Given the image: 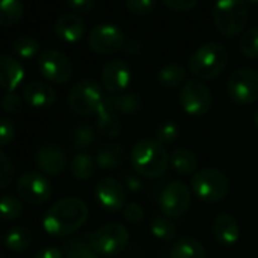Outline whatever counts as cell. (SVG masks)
Segmentation results:
<instances>
[{
  "mask_svg": "<svg viewBox=\"0 0 258 258\" xmlns=\"http://www.w3.org/2000/svg\"><path fill=\"white\" fill-rule=\"evenodd\" d=\"M88 213V205L81 198H64L44 213L43 228L52 237H64L81 229Z\"/></svg>",
  "mask_w": 258,
  "mask_h": 258,
  "instance_id": "6da1fadb",
  "label": "cell"
},
{
  "mask_svg": "<svg viewBox=\"0 0 258 258\" xmlns=\"http://www.w3.org/2000/svg\"><path fill=\"white\" fill-rule=\"evenodd\" d=\"M134 172L148 179H157L164 175L170 166V154L166 146L155 139L139 140L129 154Z\"/></svg>",
  "mask_w": 258,
  "mask_h": 258,
  "instance_id": "7a4b0ae2",
  "label": "cell"
},
{
  "mask_svg": "<svg viewBox=\"0 0 258 258\" xmlns=\"http://www.w3.org/2000/svg\"><path fill=\"white\" fill-rule=\"evenodd\" d=\"M228 64V50L220 43L211 41L198 47L188 58V69L199 81L216 79Z\"/></svg>",
  "mask_w": 258,
  "mask_h": 258,
  "instance_id": "3957f363",
  "label": "cell"
},
{
  "mask_svg": "<svg viewBox=\"0 0 258 258\" xmlns=\"http://www.w3.org/2000/svg\"><path fill=\"white\" fill-rule=\"evenodd\" d=\"M213 23L217 32L226 38L240 35L247 23L244 0H216L213 5Z\"/></svg>",
  "mask_w": 258,
  "mask_h": 258,
  "instance_id": "277c9868",
  "label": "cell"
},
{
  "mask_svg": "<svg viewBox=\"0 0 258 258\" xmlns=\"http://www.w3.org/2000/svg\"><path fill=\"white\" fill-rule=\"evenodd\" d=\"M191 190L201 201L207 204H216L228 196L231 190V182L222 170L208 167L198 170L193 175Z\"/></svg>",
  "mask_w": 258,
  "mask_h": 258,
  "instance_id": "5b68a950",
  "label": "cell"
},
{
  "mask_svg": "<svg viewBox=\"0 0 258 258\" xmlns=\"http://www.w3.org/2000/svg\"><path fill=\"white\" fill-rule=\"evenodd\" d=\"M102 85L94 79H81L78 81L67 94V105L72 112L76 115H93L97 112L103 102Z\"/></svg>",
  "mask_w": 258,
  "mask_h": 258,
  "instance_id": "8992f818",
  "label": "cell"
},
{
  "mask_svg": "<svg viewBox=\"0 0 258 258\" xmlns=\"http://www.w3.org/2000/svg\"><path fill=\"white\" fill-rule=\"evenodd\" d=\"M129 243V232L121 223H106L90 234L91 249L106 258L120 255Z\"/></svg>",
  "mask_w": 258,
  "mask_h": 258,
  "instance_id": "52a82bcc",
  "label": "cell"
},
{
  "mask_svg": "<svg viewBox=\"0 0 258 258\" xmlns=\"http://www.w3.org/2000/svg\"><path fill=\"white\" fill-rule=\"evenodd\" d=\"M226 94L237 105H250L258 100V72L250 67L234 70L226 81Z\"/></svg>",
  "mask_w": 258,
  "mask_h": 258,
  "instance_id": "ba28073f",
  "label": "cell"
},
{
  "mask_svg": "<svg viewBox=\"0 0 258 258\" xmlns=\"http://www.w3.org/2000/svg\"><path fill=\"white\" fill-rule=\"evenodd\" d=\"M179 103L188 115L202 117L210 112L213 96L210 88L202 81L188 79L179 90Z\"/></svg>",
  "mask_w": 258,
  "mask_h": 258,
  "instance_id": "9c48e42d",
  "label": "cell"
},
{
  "mask_svg": "<svg viewBox=\"0 0 258 258\" xmlns=\"http://www.w3.org/2000/svg\"><path fill=\"white\" fill-rule=\"evenodd\" d=\"M88 47L97 55H114L124 49L123 31L111 23H100L88 32Z\"/></svg>",
  "mask_w": 258,
  "mask_h": 258,
  "instance_id": "30bf717a",
  "label": "cell"
},
{
  "mask_svg": "<svg viewBox=\"0 0 258 258\" xmlns=\"http://www.w3.org/2000/svg\"><path fill=\"white\" fill-rule=\"evenodd\" d=\"M38 69L46 81L52 84H66L73 76L72 59L55 49H46L38 56Z\"/></svg>",
  "mask_w": 258,
  "mask_h": 258,
  "instance_id": "8fae6325",
  "label": "cell"
},
{
  "mask_svg": "<svg viewBox=\"0 0 258 258\" xmlns=\"http://www.w3.org/2000/svg\"><path fill=\"white\" fill-rule=\"evenodd\" d=\"M17 195L22 201L31 205H43L46 204L52 193L53 187L47 176L40 172H26L17 179Z\"/></svg>",
  "mask_w": 258,
  "mask_h": 258,
  "instance_id": "7c38bea8",
  "label": "cell"
},
{
  "mask_svg": "<svg viewBox=\"0 0 258 258\" xmlns=\"http://www.w3.org/2000/svg\"><path fill=\"white\" fill-rule=\"evenodd\" d=\"M191 207V191L181 181L169 182L160 195V208L169 219L182 217Z\"/></svg>",
  "mask_w": 258,
  "mask_h": 258,
  "instance_id": "4fadbf2b",
  "label": "cell"
},
{
  "mask_svg": "<svg viewBox=\"0 0 258 258\" xmlns=\"http://www.w3.org/2000/svg\"><path fill=\"white\" fill-rule=\"evenodd\" d=\"M94 196L108 213H117L126 205V188L115 178H102L94 187Z\"/></svg>",
  "mask_w": 258,
  "mask_h": 258,
  "instance_id": "5bb4252c",
  "label": "cell"
},
{
  "mask_svg": "<svg viewBox=\"0 0 258 258\" xmlns=\"http://www.w3.org/2000/svg\"><path fill=\"white\" fill-rule=\"evenodd\" d=\"M133 81V72L129 64L123 59H111L100 72V85L109 94H120Z\"/></svg>",
  "mask_w": 258,
  "mask_h": 258,
  "instance_id": "9a60e30c",
  "label": "cell"
},
{
  "mask_svg": "<svg viewBox=\"0 0 258 258\" xmlns=\"http://www.w3.org/2000/svg\"><path fill=\"white\" fill-rule=\"evenodd\" d=\"M37 167L49 176H58L66 172L69 166L67 152L56 143H46L38 148L35 154Z\"/></svg>",
  "mask_w": 258,
  "mask_h": 258,
  "instance_id": "2e32d148",
  "label": "cell"
},
{
  "mask_svg": "<svg viewBox=\"0 0 258 258\" xmlns=\"http://www.w3.org/2000/svg\"><path fill=\"white\" fill-rule=\"evenodd\" d=\"M213 237L214 240L223 246V247H231L234 246L238 238H240V226L235 217L229 213H220L216 216L213 220Z\"/></svg>",
  "mask_w": 258,
  "mask_h": 258,
  "instance_id": "e0dca14e",
  "label": "cell"
},
{
  "mask_svg": "<svg viewBox=\"0 0 258 258\" xmlns=\"http://www.w3.org/2000/svg\"><path fill=\"white\" fill-rule=\"evenodd\" d=\"M53 31L56 37L66 43H78L84 38L87 32V26L84 20L73 13H67L59 16L53 23Z\"/></svg>",
  "mask_w": 258,
  "mask_h": 258,
  "instance_id": "ac0fdd59",
  "label": "cell"
},
{
  "mask_svg": "<svg viewBox=\"0 0 258 258\" xmlns=\"http://www.w3.org/2000/svg\"><path fill=\"white\" fill-rule=\"evenodd\" d=\"M22 97L34 108H49L56 102V90L43 81H31L25 85Z\"/></svg>",
  "mask_w": 258,
  "mask_h": 258,
  "instance_id": "d6986e66",
  "label": "cell"
},
{
  "mask_svg": "<svg viewBox=\"0 0 258 258\" xmlns=\"http://www.w3.org/2000/svg\"><path fill=\"white\" fill-rule=\"evenodd\" d=\"M25 79V69L22 62L11 55L0 53V88L16 91Z\"/></svg>",
  "mask_w": 258,
  "mask_h": 258,
  "instance_id": "ffe728a7",
  "label": "cell"
},
{
  "mask_svg": "<svg viewBox=\"0 0 258 258\" xmlns=\"http://www.w3.org/2000/svg\"><path fill=\"white\" fill-rule=\"evenodd\" d=\"M97 115V123H96V127H97V133L106 139H115L121 134L123 131V124H121V120H120V115L115 114L109 106L108 103L102 102L100 108L97 109L96 112Z\"/></svg>",
  "mask_w": 258,
  "mask_h": 258,
  "instance_id": "44dd1931",
  "label": "cell"
},
{
  "mask_svg": "<svg viewBox=\"0 0 258 258\" xmlns=\"http://www.w3.org/2000/svg\"><path fill=\"white\" fill-rule=\"evenodd\" d=\"M108 106L118 115H134L143 108V99L139 93H120L105 97Z\"/></svg>",
  "mask_w": 258,
  "mask_h": 258,
  "instance_id": "7402d4cb",
  "label": "cell"
},
{
  "mask_svg": "<svg viewBox=\"0 0 258 258\" xmlns=\"http://www.w3.org/2000/svg\"><path fill=\"white\" fill-rule=\"evenodd\" d=\"M170 166L178 175L190 176L198 172V157L191 149L179 146L170 154Z\"/></svg>",
  "mask_w": 258,
  "mask_h": 258,
  "instance_id": "603a6c76",
  "label": "cell"
},
{
  "mask_svg": "<svg viewBox=\"0 0 258 258\" xmlns=\"http://www.w3.org/2000/svg\"><path fill=\"white\" fill-rule=\"evenodd\" d=\"M96 163L99 169L111 170L117 169L124 161V148L118 143H108L103 145L96 154Z\"/></svg>",
  "mask_w": 258,
  "mask_h": 258,
  "instance_id": "cb8c5ba5",
  "label": "cell"
},
{
  "mask_svg": "<svg viewBox=\"0 0 258 258\" xmlns=\"http://www.w3.org/2000/svg\"><path fill=\"white\" fill-rule=\"evenodd\" d=\"M185 76H187V70H185V67L182 64L170 62V64L163 66L158 70L157 82H158L160 87H163L166 90H173V88H178V87L184 85Z\"/></svg>",
  "mask_w": 258,
  "mask_h": 258,
  "instance_id": "d4e9b609",
  "label": "cell"
},
{
  "mask_svg": "<svg viewBox=\"0 0 258 258\" xmlns=\"http://www.w3.org/2000/svg\"><path fill=\"white\" fill-rule=\"evenodd\" d=\"M170 258H207V250L199 240L193 237H182L173 243Z\"/></svg>",
  "mask_w": 258,
  "mask_h": 258,
  "instance_id": "484cf974",
  "label": "cell"
},
{
  "mask_svg": "<svg viewBox=\"0 0 258 258\" xmlns=\"http://www.w3.org/2000/svg\"><path fill=\"white\" fill-rule=\"evenodd\" d=\"M32 240H34L32 231L26 226H22V225L11 226L10 229H7L5 237H4L7 247L13 252L26 250L32 244Z\"/></svg>",
  "mask_w": 258,
  "mask_h": 258,
  "instance_id": "4316f807",
  "label": "cell"
},
{
  "mask_svg": "<svg viewBox=\"0 0 258 258\" xmlns=\"http://www.w3.org/2000/svg\"><path fill=\"white\" fill-rule=\"evenodd\" d=\"M70 173L78 181H88L94 176L97 163L90 154H78L70 161Z\"/></svg>",
  "mask_w": 258,
  "mask_h": 258,
  "instance_id": "83f0119b",
  "label": "cell"
},
{
  "mask_svg": "<svg viewBox=\"0 0 258 258\" xmlns=\"http://www.w3.org/2000/svg\"><path fill=\"white\" fill-rule=\"evenodd\" d=\"M25 14L22 0H0V26L17 25Z\"/></svg>",
  "mask_w": 258,
  "mask_h": 258,
  "instance_id": "f1b7e54d",
  "label": "cell"
},
{
  "mask_svg": "<svg viewBox=\"0 0 258 258\" xmlns=\"http://www.w3.org/2000/svg\"><path fill=\"white\" fill-rule=\"evenodd\" d=\"M91 250L93 249L90 244V234L75 235V237L69 238L62 247L66 258H84Z\"/></svg>",
  "mask_w": 258,
  "mask_h": 258,
  "instance_id": "f546056e",
  "label": "cell"
},
{
  "mask_svg": "<svg viewBox=\"0 0 258 258\" xmlns=\"http://www.w3.org/2000/svg\"><path fill=\"white\" fill-rule=\"evenodd\" d=\"M96 142V131L90 124H79L72 136V145L79 154H85Z\"/></svg>",
  "mask_w": 258,
  "mask_h": 258,
  "instance_id": "4dcf8cb0",
  "label": "cell"
},
{
  "mask_svg": "<svg viewBox=\"0 0 258 258\" xmlns=\"http://www.w3.org/2000/svg\"><path fill=\"white\" fill-rule=\"evenodd\" d=\"M151 232L158 240L172 241L178 235V228H176V225H175V222L172 219L163 216V217H155L151 222Z\"/></svg>",
  "mask_w": 258,
  "mask_h": 258,
  "instance_id": "1f68e13d",
  "label": "cell"
},
{
  "mask_svg": "<svg viewBox=\"0 0 258 258\" xmlns=\"http://www.w3.org/2000/svg\"><path fill=\"white\" fill-rule=\"evenodd\" d=\"M13 52L16 56H19L22 59H31L40 53V43L37 38H34L31 35H22L14 40Z\"/></svg>",
  "mask_w": 258,
  "mask_h": 258,
  "instance_id": "d6a6232c",
  "label": "cell"
},
{
  "mask_svg": "<svg viewBox=\"0 0 258 258\" xmlns=\"http://www.w3.org/2000/svg\"><path fill=\"white\" fill-rule=\"evenodd\" d=\"M23 213L22 199L13 195H5L0 198V219L2 220H16Z\"/></svg>",
  "mask_w": 258,
  "mask_h": 258,
  "instance_id": "836d02e7",
  "label": "cell"
},
{
  "mask_svg": "<svg viewBox=\"0 0 258 258\" xmlns=\"http://www.w3.org/2000/svg\"><path fill=\"white\" fill-rule=\"evenodd\" d=\"M238 49H240V53L247 59L258 58V28L247 29L241 34Z\"/></svg>",
  "mask_w": 258,
  "mask_h": 258,
  "instance_id": "e575fe53",
  "label": "cell"
},
{
  "mask_svg": "<svg viewBox=\"0 0 258 258\" xmlns=\"http://www.w3.org/2000/svg\"><path fill=\"white\" fill-rule=\"evenodd\" d=\"M179 131H181L179 124L175 120H166V121L158 124L157 131H155V140L164 146L172 145L178 139Z\"/></svg>",
  "mask_w": 258,
  "mask_h": 258,
  "instance_id": "d590c367",
  "label": "cell"
},
{
  "mask_svg": "<svg viewBox=\"0 0 258 258\" xmlns=\"http://www.w3.org/2000/svg\"><path fill=\"white\" fill-rule=\"evenodd\" d=\"M14 179V166L10 157L0 149V190H5Z\"/></svg>",
  "mask_w": 258,
  "mask_h": 258,
  "instance_id": "8d00e7d4",
  "label": "cell"
},
{
  "mask_svg": "<svg viewBox=\"0 0 258 258\" xmlns=\"http://www.w3.org/2000/svg\"><path fill=\"white\" fill-rule=\"evenodd\" d=\"M157 7V0H126V8L133 16H148Z\"/></svg>",
  "mask_w": 258,
  "mask_h": 258,
  "instance_id": "74e56055",
  "label": "cell"
},
{
  "mask_svg": "<svg viewBox=\"0 0 258 258\" xmlns=\"http://www.w3.org/2000/svg\"><path fill=\"white\" fill-rule=\"evenodd\" d=\"M22 99L23 97H20V94H17L16 91H7L2 96V99H0V106L8 114H17L23 105Z\"/></svg>",
  "mask_w": 258,
  "mask_h": 258,
  "instance_id": "f35d334b",
  "label": "cell"
},
{
  "mask_svg": "<svg viewBox=\"0 0 258 258\" xmlns=\"http://www.w3.org/2000/svg\"><path fill=\"white\" fill-rule=\"evenodd\" d=\"M14 137H16L14 123L7 117H0V148H7L8 145H11Z\"/></svg>",
  "mask_w": 258,
  "mask_h": 258,
  "instance_id": "ab89813d",
  "label": "cell"
},
{
  "mask_svg": "<svg viewBox=\"0 0 258 258\" xmlns=\"http://www.w3.org/2000/svg\"><path fill=\"white\" fill-rule=\"evenodd\" d=\"M121 211H123V217L127 222H131V223H140L145 219V210L137 202H129V204H126Z\"/></svg>",
  "mask_w": 258,
  "mask_h": 258,
  "instance_id": "60d3db41",
  "label": "cell"
},
{
  "mask_svg": "<svg viewBox=\"0 0 258 258\" xmlns=\"http://www.w3.org/2000/svg\"><path fill=\"white\" fill-rule=\"evenodd\" d=\"M160 2L169 10H173L178 13H188L193 8H196L199 0H160Z\"/></svg>",
  "mask_w": 258,
  "mask_h": 258,
  "instance_id": "b9f144b4",
  "label": "cell"
},
{
  "mask_svg": "<svg viewBox=\"0 0 258 258\" xmlns=\"http://www.w3.org/2000/svg\"><path fill=\"white\" fill-rule=\"evenodd\" d=\"M67 5L73 14H88L94 10L96 0H67Z\"/></svg>",
  "mask_w": 258,
  "mask_h": 258,
  "instance_id": "7bdbcfd3",
  "label": "cell"
},
{
  "mask_svg": "<svg viewBox=\"0 0 258 258\" xmlns=\"http://www.w3.org/2000/svg\"><path fill=\"white\" fill-rule=\"evenodd\" d=\"M35 258H66V255H64L62 249H59L56 246H47V247L40 249L35 253Z\"/></svg>",
  "mask_w": 258,
  "mask_h": 258,
  "instance_id": "ee69618b",
  "label": "cell"
},
{
  "mask_svg": "<svg viewBox=\"0 0 258 258\" xmlns=\"http://www.w3.org/2000/svg\"><path fill=\"white\" fill-rule=\"evenodd\" d=\"M126 55L129 56H139L143 50V46H142V41L139 40H127L126 44H124V49Z\"/></svg>",
  "mask_w": 258,
  "mask_h": 258,
  "instance_id": "f6af8a7d",
  "label": "cell"
},
{
  "mask_svg": "<svg viewBox=\"0 0 258 258\" xmlns=\"http://www.w3.org/2000/svg\"><path fill=\"white\" fill-rule=\"evenodd\" d=\"M127 185L131 187V190H139L140 188V181L139 179H131V178H127Z\"/></svg>",
  "mask_w": 258,
  "mask_h": 258,
  "instance_id": "bcb514c9",
  "label": "cell"
},
{
  "mask_svg": "<svg viewBox=\"0 0 258 258\" xmlns=\"http://www.w3.org/2000/svg\"><path fill=\"white\" fill-rule=\"evenodd\" d=\"M84 258H100V255H97L94 250H91V252H88Z\"/></svg>",
  "mask_w": 258,
  "mask_h": 258,
  "instance_id": "7dc6e473",
  "label": "cell"
},
{
  "mask_svg": "<svg viewBox=\"0 0 258 258\" xmlns=\"http://www.w3.org/2000/svg\"><path fill=\"white\" fill-rule=\"evenodd\" d=\"M253 124H255L256 131H258V109H256V112L253 114Z\"/></svg>",
  "mask_w": 258,
  "mask_h": 258,
  "instance_id": "c3c4849f",
  "label": "cell"
},
{
  "mask_svg": "<svg viewBox=\"0 0 258 258\" xmlns=\"http://www.w3.org/2000/svg\"><path fill=\"white\" fill-rule=\"evenodd\" d=\"M244 4H247V5H256L258 0H244Z\"/></svg>",
  "mask_w": 258,
  "mask_h": 258,
  "instance_id": "681fc988",
  "label": "cell"
}]
</instances>
